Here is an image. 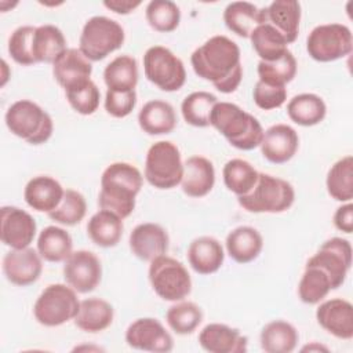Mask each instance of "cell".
Returning <instances> with one entry per match:
<instances>
[{
    "label": "cell",
    "mask_w": 353,
    "mask_h": 353,
    "mask_svg": "<svg viewBox=\"0 0 353 353\" xmlns=\"http://www.w3.org/2000/svg\"><path fill=\"white\" fill-rule=\"evenodd\" d=\"M190 62L199 77L211 81L223 94L236 91L241 83L240 48L226 36L216 34L208 39L193 51Z\"/></svg>",
    "instance_id": "1"
},
{
    "label": "cell",
    "mask_w": 353,
    "mask_h": 353,
    "mask_svg": "<svg viewBox=\"0 0 353 353\" xmlns=\"http://www.w3.org/2000/svg\"><path fill=\"white\" fill-rule=\"evenodd\" d=\"M143 183L139 170L130 163H113L106 167L101 176L98 204L121 219L131 215L135 208V197Z\"/></svg>",
    "instance_id": "2"
},
{
    "label": "cell",
    "mask_w": 353,
    "mask_h": 353,
    "mask_svg": "<svg viewBox=\"0 0 353 353\" xmlns=\"http://www.w3.org/2000/svg\"><path fill=\"white\" fill-rule=\"evenodd\" d=\"M210 125L240 150L258 148L265 132L261 123L252 114L232 102L215 103L210 116Z\"/></svg>",
    "instance_id": "3"
},
{
    "label": "cell",
    "mask_w": 353,
    "mask_h": 353,
    "mask_svg": "<svg viewBox=\"0 0 353 353\" xmlns=\"http://www.w3.org/2000/svg\"><path fill=\"white\" fill-rule=\"evenodd\" d=\"M237 200L239 204L248 212L277 214L288 210L292 205L295 192L290 182L265 172H259L252 189L247 194L239 196Z\"/></svg>",
    "instance_id": "4"
},
{
    "label": "cell",
    "mask_w": 353,
    "mask_h": 353,
    "mask_svg": "<svg viewBox=\"0 0 353 353\" xmlns=\"http://www.w3.org/2000/svg\"><path fill=\"white\" fill-rule=\"evenodd\" d=\"M6 124L14 135L32 145L47 142L54 130L51 116L37 103L28 99L17 101L8 108Z\"/></svg>",
    "instance_id": "5"
},
{
    "label": "cell",
    "mask_w": 353,
    "mask_h": 353,
    "mask_svg": "<svg viewBox=\"0 0 353 353\" xmlns=\"http://www.w3.org/2000/svg\"><path fill=\"white\" fill-rule=\"evenodd\" d=\"M125 34L121 25L103 15L90 18L81 30L79 50L88 61H102L124 43Z\"/></svg>",
    "instance_id": "6"
},
{
    "label": "cell",
    "mask_w": 353,
    "mask_h": 353,
    "mask_svg": "<svg viewBox=\"0 0 353 353\" xmlns=\"http://www.w3.org/2000/svg\"><path fill=\"white\" fill-rule=\"evenodd\" d=\"M183 163L179 149L170 141L154 142L145 160V178L157 189H172L181 183Z\"/></svg>",
    "instance_id": "7"
},
{
    "label": "cell",
    "mask_w": 353,
    "mask_h": 353,
    "mask_svg": "<svg viewBox=\"0 0 353 353\" xmlns=\"http://www.w3.org/2000/svg\"><path fill=\"white\" fill-rule=\"evenodd\" d=\"M80 309L76 291L66 284H50L33 306L34 319L46 327H57L74 320Z\"/></svg>",
    "instance_id": "8"
},
{
    "label": "cell",
    "mask_w": 353,
    "mask_h": 353,
    "mask_svg": "<svg viewBox=\"0 0 353 353\" xmlns=\"http://www.w3.org/2000/svg\"><path fill=\"white\" fill-rule=\"evenodd\" d=\"M149 281L153 291L164 301L176 302L192 291V280L188 269L175 258L160 255L150 262Z\"/></svg>",
    "instance_id": "9"
},
{
    "label": "cell",
    "mask_w": 353,
    "mask_h": 353,
    "mask_svg": "<svg viewBox=\"0 0 353 353\" xmlns=\"http://www.w3.org/2000/svg\"><path fill=\"white\" fill-rule=\"evenodd\" d=\"M146 79L163 91L172 92L182 88L186 81L183 62L167 47L153 46L143 55Z\"/></svg>",
    "instance_id": "10"
},
{
    "label": "cell",
    "mask_w": 353,
    "mask_h": 353,
    "mask_svg": "<svg viewBox=\"0 0 353 353\" xmlns=\"http://www.w3.org/2000/svg\"><path fill=\"white\" fill-rule=\"evenodd\" d=\"M353 37L346 25L325 23L316 26L307 36L306 50L319 62H331L352 52Z\"/></svg>",
    "instance_id": "11"
},
{
    "label": "cell",
    "mask_w": 353,
    "mask_h": 353,
    "mask_svg": "<svg viewBox=\"0 0 353 353\" xmlns=\"http://www.w3.org/2000/svg\"><path fill=\"white\" fill-rule=\"evenodd\" d=\"M306 263L323 269L331 280L332 290H335L343 284L352 266V245L346 239L332 237L324 241Z\"/></svg>",
    "instance_id": "12"
},
{
    "label": "cell",
    "mask_w": 353,
    "mask_h": 353,
    "mask_svg": "<svg viewBox=\"0 0 353 353\" xmlns=\"http://www.w3.org/2000/svg\"><path fill=\"white\" fill-rule=\"evenodd\" d=\"M102 266L98 256L87 250L73 251L63 265V279L76 292L87 294L101 283Z\"/></svg>",
    "instance_id": "13"
},
{
    "label": "cell",
    "mask_w": 353,
    "mask_h": 353,
    "mask_svg": "<svg viewBox=\"0 0 353 353\" xmlns=\"http://www.w3.org/2000/svg\"><path fill=\"white\" fill-rule=\"evenodd\" d=\"M125 342L134 349L154 353H167L174 347L170 332L159 320L152 317L138 319L131 323L125 331Z\"/></svg>",
    "instance_id": "14"
},
{
    "label": "cell",
    "mask_w": 353,
    "mask_h": 353,
    "mask_svg": "<svg viewBox=\"0 0 353 353\" xmlns=\"http://www.w3.org/2000/svg\"><path fill=\"white\" fill-rule=\"evenodd\" d=\"M1 241L11 248H25L36 236V222L33 216L12 205H4L0 210Z\"/></svg>",
    "instance_id": "15"
},
{
    "label": "cell",
    "mask_w": 353,
    "mask_h": 353,
    "mask_svg": "<svg viewBox=\"0 0 353 353\" xmlns=\"http://www.w3.org/2000/svg\"><path fill=\"white\" fill-rule=\"evenodd\" d=\"M43 263L39 251L30 247L12 248L3 258V272L15 285L33 284L41 274Z\"/></svg>",
    "instance_id": "16"
},
{
    "label": "cell",
    "mask_w": 353,
    "mask_h": 353,
    "mask_svg": "<svg viewBox=\"0 0 353 353\" xmlns=\"http://www.w3.org/2000/svg\"><path fill=\"white\" fill-rule=\"evenodd\" d=\"M168 234L165 229L157 223L146 222L137 225L130 234V248L141 261L152 262L168 251Z\"/></svg>",
    "instance_id": "17"
},
{
    "label": "cell",
    "mask_w": 353,
    "mask_h": 353,
    "mask_svg": "<svg viewBox=\"0 0 353 353\" xmlns=\"http://www.w3.org/2000/svg\"><path fill=\"white\" fill-rule=\"evenodd\" d=\"M317 323L339 339L353 338V306L342 298L323 302L316 310Z\"/></svg>",
    "instance_id": "18"
},
{
    "label": "cell",
    "mask_w": 353,
    "mask_h": 353,
    "mask_svg": "<svg viewBox=\"0 0 353 353\" xmlns=\"http://www.w3.org/2000/svg\"><path fill=\"white\" fill-rule=\"evenodd\" d=\"M263 157L274 164L287 163L294 157L299 146L296 131L287 124H274L263 132L261 142Z\"/></svg>",
    "instance_id": "19"
},
{
    "label": "cell",
    "mask_w": 353,
    "mask_h": 353,
    "mask_svg": "<svg viewBox=\"0 0 353 353\" xmlns=\"http://www.w3.org/2000/svg\"><path fill=\"white\" fill-rule=\"evenodd\" d=\"M247 336L226 324H207L199 334L200 346L210 353H244Z\"/></svg>",
    "instance_id": "20"
},
{
    "label": "cell",
    "mask_w": 353,
    "mask_h": 353,
    "mask_svg": "<svg viewBox=\"0 0 353 353\" xmlns=\"http://www.w3.org/2000/svg\"><path fill=\"white\" fill-rule=\"evenodd\" d=\"M52 73L58 84L68 90L90 80L92 65L79 48H66L52 63Z\"/></svg>",
    "instance_id": "21"
},
{
    "label": "cell",
    "mask_w": 353,
    "mask_h": 353,
    "mask_svg": "<svg viewBox=\"0 0 353 353\" xmlns=\"http://www.w3.org/2000/svg\"><path fill=\"white\" fill-rule=\"evenodd\" d=\"M215 183V170L212 163L203 156H192L183 163L181 186L190 197H203L211 192Z\"/></svg>",
    "instance_id": "22"
},
{
    "label": "cell",
    "mask_w": 353,
    "mask_h": 353,
    "mask_svg": "<svg viewBox=\"0 0 353 353\" xmlns=\"http://www.w3.org/2000/svg\"><path fill=\"white\" fill-rule=\"evenodd\" d=\"M63 193L65 190L57 179L48 175H39L26 183L23 197L29 207L48 214L58 207Z\"/></svg>",
    "instance_id": "23"
},
{
    "label": "cell",
    "mask_w": 353,
    "mask_h": 353,
    "mask_svg": "<svg viewBox=\"0 0 353 353\" xmlns=\"http://www.w3.org/2000/svg\"><path fill=\"white\" fill-rule=\"evenodd\" d=\"M265 22L270 23L291 44L299 33L301 4L295 0H276L265 8Z\"/></svg>",
    "instance_id": "24"
},
{
    "label": "cell",
    "mask_w": 353,
    "mask_h": 353,
    "mask_svg": "<svg viewBox=\"0 0 353 353\" xmlns=\"http://www.w3.org/2000/svg\"><path fill=\"white\" fill-rule=\"evenodd\" d=\"M225 254L222 244L211 237L201 236L194 239L188 248V261L192 269L200 274L215 273L223 263Z\"/></svg>",
    "instance_id": "25"
},
{
    "label": "cell",
    "mask_w": 353,
    "mask_h": 353,
    "mask_svg": "<svg viewBox=\"0 0 353 353\" xmlns=\"http://www.w3.org/2000/svg\"><path fill=\"white\" fill-rule=\"evenodd\" d=\"M223 21L229 30L240 37L250 39L254 29L265 22V8L248 1H233L223 11Z\"/></svg>",
    "instance_id": "26"
},
{
    "label": "cell",
    "mask_w": 353,
    "mask_h": 353,
    "mask_svg": "<svg viewBox=\"0 0 353 353\" xmlns=\"http://www.w3.org/2000/svg\"><path fill=\"white\" fill-rule=\"evenodd\" d=\"M138 123L142 131L149 135L170 134L176 125V114L168 102L153 99L139 110Z\"/></svg>",
    "instance_id": "27"
},
{
    "label": "cell",
    "mask_w": 353,
    "mask_h": 353,
    "mask_svg": "<svg viewBox=\"0 0 353 353\" xmlns=\"http://www.w3.org/2000/svg\"><path fill=\"white\" fill-rule=\"evenodd\" d=\"M229 256L237 263H248L258 258L262 251L263 240L261 233L251 226H239L226 237Z\"/></svg>",
    "instance_id": "28"
},
{
    "label": "cell",
    "mask_w": 353,
    "mask_h": 353,
    "mask_svg": "<svg viewBox=\"0 0 353 353\" xmlns=\"http://www.w3.org/2000/svg\"><path fill=\"white\" fill-rule=\"evenodd\" d=\"M113 306L101 298H87L80 302L79 313L74 317L77 328L85 332H101L113 321Z\"/></svg>",
    "instance_id": "29"
},
{
    "label": "cell",
    "mask_w": 353,
    "mask_h": 353,
    "mask_svg": "<svg viewBox=\"0 0 353 353\" xmlns=\"http://www.w3.org/2000/svg\"><path fill=\"white\" fill-rule=\"evenodd\" d=\"M123 219L112 211L101 210L87 223L88 237L94 244L109 248L117 245L123 234Z\"/></svg>",
    "instance_id": "30"
},
{
    "label": "cell",
    "mask_w": 353,
    "mask_h": 353,
    "mask_svg": "<svg viewBox=\"0 0 353 353\" xmlns=\"http://www.w3.org/2000/svg\"><path fill=\"white\" fill-rule=\"evenodd\" d=\"M288 117L298 125L312 127L324 120L327 106L324 101L310 92L295 95L287 105Z\"/></svg>",
    "instance_id": "31"
},
{
    "label": "cell",
    "mask_w": 353,
    "mask_h": 353,
    "mask_svg": "<svg viewBox=\"0 0 353 353\" xmlns=\"http://www.w3.org/2000/svg\"><path fill=\"white\" fill-rule=\"evenodd\" d=\"M65 50L66 40L59 28L55 25H41L36 28L33 36V57L36 63H54Z\"/></svg>",
    "instance_id": "32"
},
{
    "label": "cell",
    "mask_w": 353,
    "mask_h": 353,
    "mask_svg": "<svg viewBox=\"0 0 353 353\" xmlns=\"http://www.w3.org/2000/svg\"><path fill=\"white\" fill-rule=\"evenodd\" d=\"M298 339L295 327L283 320L270 321L261 331V346L266 353H290L295 349Z\"/></svg>",
    "instance_id": "33"
},
{
    "label": "cell",
    "mask_w": 353,
    "mask_h": 353,
    "mask_svg": "<svg viewBox=\"0 0 353 353\" xmlns=\"http://www.w3.org/2000/svg\"><path fill=\"white\" fill-rule=\"evenodd\" d=\"M103 80L108 90L132 91L138 83V65L130 55H119L103 70Z\"/></svg>",
    "instance_id": "34"
},
{
    "label": "cell",
    "mask_w": 353,
    "mask_h": 353,
    "mask_svg": "<svg viewBox=\"0 0 353 353\" xmlns=\"http://www.w3.org/2000/svg\"><path fill=\"white\" fill-rule=\"evenodd\" d=\"M70 234L58 226H47L37 239V251L40 256L48 262H62L73 251Z\"/></svg>",
    "instance_id": "35"
},
{
    "label": "cell",
    "mask_w": 353,
    "mask_h": 353,
    "mask_svg": "<svg viewBox=\"0 0 353 353\" xmlns=\"http://www.w3.org/2000/svg\"><path fill=\"white\" fill-rule=\"evenodd\" d=\"M251 44L261 61L272 62L281 58L287 51L285 39L268 22L258 25L250 36Z\"/></svg>",
    "instance_id": "36"
},
{
    "label": "cell",
    "mask_w": 353,
    "mask_h": 353,
    "mask_svg": "<svg viewBox=\"0 0 353 353\" xmlns=\"http://www.w3.org/2000/svg\"><path fill=\"white\" fill-rule=\"evenodd\" d=\"M332 290L328 274L314 265L305 266V272L298 285V295L303 303L316 305L323 301Z\"/></svg>",
    "instance_id": "37"
},
{
    "label": "cell",
    "mask_w": 353,
    "mask_h": 353,
    "mask_svg": "<svg viewBox=\"0 0 353 353\" xmlns=\"http://www.w3.org/2000/svg\"><path fill=\"white\" fill-rule=\"evenodd\" d=\"M327 190L338 201L353 199V157L345 156L338 160L327 174Z\"/></svg>",
    "instance_id": "38"
},
{
    "label": "cell",
    "mask_w": 353,
    "mask_h": 353,
    "mask_svg": "<svg viewBox=\"0 0 353 353\" xmlns=\"http://www.w3.org/2000/svg\"><path fill=\"white\" fill-rule=\"evenodd\" d=\"M258 171L243 159L229 160L222 171L225 186L234 194H247L258 179Z\"/></svg>",
    "instance_id": "39"
},
{
    "label": "cell",
    "mask_w": 353,
    "mask_h": 353,
    "mask_svg": "<svg viewBox=\"0 0 353 353\" xmlns=\"http://www.w3.org/2000/svg\"><path fill=\"white\" fill-rule=\"evenodd\" d=\"M218 102L216 97L207 91H196L189 94L181 105L185 121L193 127H208L212 108Z\"/></svg>",
    "instance_id": "40"
},
{
    "label": "cell",
    "mask_w": 353,
    "mask_h": 353,
    "mask_svg": "<svg viewBox=\"0 0 353 353\" xmlns=\"http://www.w3.org/2000/svg\"><path fill=\"white\" fill-rule=\"evenodd\" d=\"M165 320L174 332L188 335L200 325L203 312L194 302H179L167 310Z\"/></svg>",
    "instance_id": "41"
},
{
    "label": "cell",
    "mask_w": 353,
    "mask_h": 353,
    "mask_svg": "<svg viewBox=\"0 0 353 353\" xmlns=\"http://www.w3.org/2000/svg\"><path fill=\"white\" fill-rule=\"evenodd\" d=\"M146 21L152 29L168 33L178 28L181 21L179 7L170 0H153L146 6Z\"/></svg>",
    "instance_id": "42"
},
{
    "label": "cell",
    "mask_w": 353,
    "mask_h": 353,
    "mask_svg": "<svg viewBox=\"0 0 353 353\" xmlns=\"http://www.w3.org/2000/svg\"><path fill=\"white\" fill-rule=\"evenodd\" d=\"M296 74V61L291 51L288 50L281 58L265 62L259 61L258 63V76L259 80L273 85H285Z\"/></svg>",
    "instance_id": "43"
},
{
    "label": "cell",
    "mask_w": 353,
    "mask_h": 353,
    "mask_svg": "<svg viewBox=\"0 0 353 353\" xmlns=\"http://www.w3.org/2000/svg\"><path fill=\"white\" fill-rule=\"evenodd\" d=\"M87 211V203L84 196L73 189H66L63 193V197L58 207L48 212V216L66 226L77 225L85 215Z\"/></svg>",
    "instance_id": "44"
},
{
    "label": "cell",
    "mask_w": 353,
    "mask_h": 353,
    "mask_svg": "<svg viewBox=\"0 0 353 353\" xmlns=\"http://www.w3.org/2000/svg\"><path fill=\"white\" fill-rule=\"evenodd\" d=\"M65 94L69 105L80 114H92L99 106L101 92L91 79L65 90Z\"/></svg>",
    "instance_id": "45"
},
{
    "label": "cell",
    "mask_w": 353,
    "mask_h": 353,
    "mask_svg": "<svg viewBox=\"0 0 353 353\" xmlns=\"http://www.w3.org/2000/svg\"><path fill=\"white\" fill-rule=\"evenodd\" d=\"M34 26L25 25L17 28L8 40V52L11 58L19 65H33L36 63L33 57V36Z\"/></svg>",
    "instance_id": "46"
},
{
    "label": "cell",
    "mask_w": 353,
    "mask_h": 353,
    "mask_svg": "<svg viewBox=\"0 0 353 353\" xmlns=\"http://www.w3.org/2000/svg\"><path fill=\"white\" fill-rule=\"evenodd\" d=\"M254 102L263 110H272L280 108L287 99L285 85H273L258 80L254 88Z\"/></svg>",
    "instance_id": "47"
},
{
    "label": "cell",
    "mask_w": 353,
    "mask_h": 353,
    "mask_svg": "<svg viewBox=\"0 0 353 353\" xmlns=\"http://www.w3.org/2000/svg\"><path fill=\"white\" fill-rule=\"evenodd\" d=\"M137 105V92L132 91H113L106 90L105 109L106 112L117 119L128 116Z\"/></svg>",
    "instance_id": "48"
},
{
    "label": "cell",
    "mask_w": 353,
    "mask_h": 353,
    "mask_svg": "<svg viewBox=\"0 0 353 353\" xmlns=\"http://www.w3.org/2000/svg\"><path fill=\"white\" fill-rule=\"evenodd\" d=\"M334 225L341 232H353V205L350 203L336 208L334 214Z\"/></svg>",
    "instance_id": "49"
},
{
    "label": "cell",
    "mask_w": 353,
    "mask_h": 353,
    "mask_svg": "<svg viewBox=\"0 0 353 353\" xmlns=\"http://www.w3.org/2000/svg\"><path fill=\"white\" fill-rule=\"evenodd\" d=\"M103 6L106 8H109L110 11L116 12V14H130L138 6H141V1H131V0H105Z\"/></svg>",
    "instance_id": "50"
}]
</instances>
